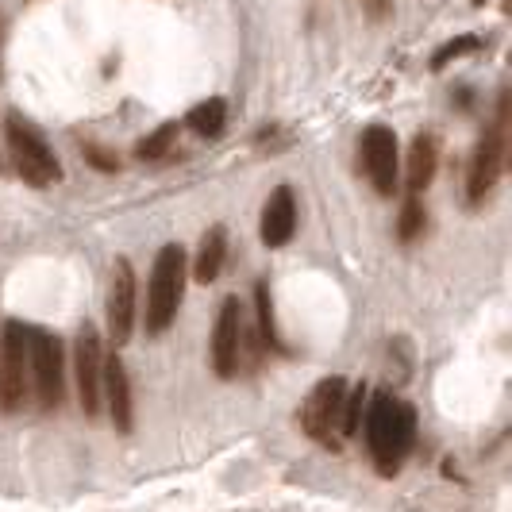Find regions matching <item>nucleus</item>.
Returning <instances> with one entry per match:
<instances>
[{"instance_id": "f8f14e48", "label": "nucleus", "mask_w": 512, "mask_h": 512, "mask_svg": "<svg viewBox=\"0 0 512 512\" xmlns=\"http://www.w3.org/2000/svg\"><path fill=\"white\" fill-rule=\"evenodd\" d=\"M101 401H108V416H112V428L120 436H128L131 424H135V409H131V382L124 362L116 355H104L101 370Z\"/></svg>"}, {"instance_id": "f257e3e1", "label": "nucleus", "mask_w": 512, "mask_h": 512, "mask_svg": "<svg viewBox=\"0 0 512 512\" xmlns=\"http://www.w3.org/2000/svg\"><path fill=\"white\" fill-rule=\"evenodd\" d=\"M366 443H370V459L378 466V474L393 478L401 470V462L409 455L412 439H416V412L412 405L378 393L370 405H366Z\"/></svg>"}, {"instance_id": "5701e85b", "label": "nucleus", "mask_w": 512, "mask_h": 512, "mask_svg": "<svg viewBox=\"0 0 512 512\" xmlns=\"http://www.w3.org/2000/svg\"><path fill=\"white\" fill-rule=\"evenodd\" d=\"M0 174H4V158H0Z\"/></svg>"}, {"instance_id": "39448f33", "label": "nucleus", "mask_w": 512, "mask_h": 512, "mask_svg": "<svg viewBox=\"0 0 512 512\" xmlns=\"http://www.w3.org/2000/svg\"><path fill=\"white\" fill-rule=\"evenodd\" d=\"M27 366L35 382V401L43 412H54L66 397V355L62 339L47 328H27Z\"/></svg>"}, {"instance_id": "0eeeda50", "label": "nucleus", "mask_w": 512, "mask_h": 512, "mask_svg": "<svg viewBox=\"0 0 512 512\" xmlns=\"http://www.w3.org/2000/svg\"><path fill=\"white\" fill-rule=\"evenodd\" d=\"M359 154L370 185L382 197H393L397 193V131L385 124H370L359 139Z\"/></svg>"}, {"instance_id": "20e7f679", "label": "nucleus", "mask_w": 512, "mask_h": 512, "mask_svg": "<svg viewBox=\"0 0 512 512\" xmlns=\"http://www.w3.org/2000/svg\"><path fill=\"white\" fill-rule=\"evenodd\" d=\"M4 139H8L12 166H16V174H20L27 185L43 189V185H51V181L62 178V166H58L54 151L47 147V139H43L39 128H35L31 120H24L20 112H12V116L4 120Z\"/></svg>"}, {"instance_id": "6ab92c4d", "label": "nucleus", "mask_w": 512, "mask_h": 512, "mask_svg": "<svg viewBox=\"0 0 512 512\" xmlns=\"http://www.w3.org/2000/svg\"><path fill=\"white\" fill-rule=\"evenodd\" d=\"M362 416H366V385H355V389H347V397H343L339 432H343V436H355L362 428Z\"/></svg>"}, {"instance_id": "6e6552de", "label": "nucleus", "mask_w": 512, "mask_h": 512, "mask_svg": "<svg viewBox=\"0 0 512 512\" xmlns=\"http://www.w3.org/2000/svg\"><path fill=\"white\" fill-rule=\"evenodd\" d=\"M74 370H77V401L85 416H97L101 412V370H104V347L101 332L93 324H85L77 332L74 343Z\"/></svg>"}, {"instance_id": "a211bd4d", "label": "nucleus", "mask_w": 512, "mask_h": 512, "mask_svg": "<svg viewBox=\"0 0 512 512\" xmlns=\"http://www.w3.org/2000/svg\"><path fill=\"white\" fill-rule=\"evenodd\" d=\"M428 228V212H424V201L420 197H412L401 205V220H397V235H401V243H412V239H420Z\"/></svg>"}, {"instance_id": "1a4fd4ad", "label": "nucleus", "mask_w": 512, "mask_h": 512, "mask_svg": "<svg viewBox=\"0 0 512 512\" xmlns=\"http://www.w3.org/2000/svg\"><path fill=\"white\" fill-rule=\"evenodd\" d=\"M343 397H347L343 378H324L308 393L305 409H301V428H305L308 439L332 443V432L339 428V416H343Z\"/></svg>"}, {"instance_id": "9b49d317", "label": "nucleus", "mask_w": 512, "mask_h": 512, "mask_svg": "<svg viewBox=\"0 0 512 512\" xmlns=\"http://www.w3.org/2000/svg\"><path fill=\"white\" fill-rule=\"evenodd\" d=\"M135 328V270L128 258H116L112 266V285H108V332L112 343L124 347Z\"/></svg>"}, {"instance_id": "dca6fc26", "label": "nucleus", "mask_w": 512, "mask_h": 512, "mask_svg": "<svg viewBox=\"0 0 512 512\" xmlns=\"http://www.w3.org/2000/svg\"><path fill=\"white\" fill-rule=\"evenodd\" d=\"M185 124L197 131V135H205V139L220 135L224 124H228V101H224V97H208V101H201L193 112H189Z\"/></svg>"}, {"instance_id": "4be33fe9", "label": "nucleus", "mask_w": 512, "mask_h": 512, "mask_svg": "<svg viewBox=\"0 0 512 512\" xmlns=\"http://www.w3.org/2000/svg\"><path fill=\"white\" fill-rule=\"evenodd\" d=\"M85 158H89L97 170H104V174H116V170H120V158H116V154H108V151H101V147H85Z\"/></svg>"}, {"instance_id": "412c9836", "label": "nucleus", "mask_w": 512, "mask_h": 512, "mask_svg": "<svg viewBox=\"0 0 512 512\" xmlns=\"http://www.w3.org/2000/svg\"><path fill=\"white\" fill-rule=\"evenodd\" d=\"M478 47H482L478 35H459V39H451L447 47H439V51L432 54V70H443L447 62H455V58H462V54L478 51Z\"/></svg>"}, {"instance_id": "423d86ee", "label": "nucleus", "mask_w": 512, "mask_h": 512, "mask_svg": "<svg viewBox=\"0 0 512 512\" xmlns=\"http://www.w3.org/2000/svg\"><path fill=\"white\" fill-rule=\"evenodd\" d=\"M27 378H31V366H27V324L20 320H8L4 332H0V412H20L27 405Z\"/></svg>"}, {"instance_id": "aec40b11", "label": "nucleus", "mask_w": 512, "mask_h": 512, "mask_svg": "<svg viewBox=\"0 0 512 512\" xmlns=\"http://www.w3.org/2000/svg\"><path fill=\"white\" fill-rule=\"evenodd\" d=\"M174 139H178V124H162V128H154L139 147H135V154L143 158V162H154V158H162V154L174 147Z\"/></svg>"}, {"instance_id": "2eb2a0df", "label": "nucleus", "mask_w": 512, "mask_h": 512, "mask_svg": "<svg viewBox=\"0 0 512 512\" xmlns=\"http://www.w3.org/2000/svg\"><path fill=\"white\" fill-rule=\"evenodd\" d=\"M224 255H228V231L212 228L205 235V243H201V255H197V262H193V278H197L201 285L216 282L220 270H224Z\"/></svg>"}, {"instance_id": "9d476101", "label": "nucleus", "mask_w": 512, "mask_h": 512, "mask_svg": "<svg viewBox=\"0 0 512 512\" xmlns=\"http://www.w3.org/2000/svg\"><path fill=\"white\" fill-rule=\"evenodd\" d=\"M239 339H243V305L239 297H228L220 305L216 332H212V374L224 382L239 374Z\"/></svg>"}, {"instance_id": "f03ea898", "label": "nucleus", "mask_w": 512, "mask_h": 512, "mask_svg": "<svg viewBox=\"0 0 512 512\" xmlns=\"http://www.w3.org/2000/svg\"><path fill=\"white\" fill-rule=\"evenodd\" d=\"M185 274H189V258L181 251V243H166L151 270V289H147V332L162 335L174 316H178L181 293H185Z\"/></svg>"}, {"instance_id": "7ed1b4c3", "label": "nucleus", "mask_w": 512, "mask_h": 512, "mask_svg": "<svg viewBox=\"0 0 512 512\" xmlns=\"http://www.w3.org/2000/svg\"><path fill=\"white\" fill-rule=\"evenodd\" d=\"M505 162H509V93H501L497 116L482 131V139L474 147V158H470V174H466V197H470V205H482L486 201L489 189L505 174Z\"/></svg>"}, {"instance_id": "4468645a", "label": "nucleus", "mask_w": 512, "mask_h": 512, "mask_svg": "<svg viewBox=\"0 0 512 512\" xmlns=\"http://www.w3.org/2000/svg\"><path fill=\"white\" fill-rule=\"evenodd\" d=\"M436 166H439V147L432 135H416L409 151V174H405V185H409L412 197H420L432 181H436Z\"/></svg>"}, {"instance_id": "ddd939ff", "label": "nucleus", "mask_w": 512, "mask_h": 512, "mask_svg": "<svg viewBox=\"0 0 512 512\" xmlns=\"http://www.w3.org/2000/svg\"><path fill=\"white\" fill-rule=\"evenodd\" d=\"M297 231V201H293V189L278 185L270 193V201L262 208V243L266 247H285Z\"/></svg>"}, {"instance_id": "f3484780", "label": "nucleus", "mask_w": 512, "mask_h": 512, "mask_svg": "<svg viewBox=\"0 0 512 512\" xmlns=\"http://www.w3.org/2000/svg\"><path fill=\"white\" fill-rule=\"evenodd\" d=\"M255 312H258V339L262 347L270 351H282V339H278V324H274V301H270V282L255 285Z\"/></svg>"}]
</instances>
